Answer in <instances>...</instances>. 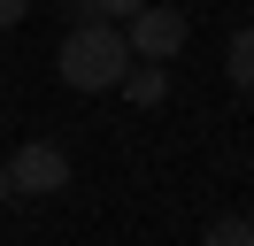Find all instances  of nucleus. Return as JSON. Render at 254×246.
Instances as JSON below:
<instances>
[{
	"label": "nucleus",
	"mask_w": 254,
	"mask_h": 246,
	"mask_svg": "<svg viewBox=\"0 0 254 246\" xmlns=\"http://www.w3.org/2000/svg\"><path fill=\"white\" fill-rule=\"evenodd\" d=\"M54 69H62L69 92H116V85H124V69H131L124 23H77V31L62 39V54H54Z\"/></svg>",
	"instance_id": "f257e3e1"
},
{
	"label": "nucleus",
	"mask_w": 254,
	"mask_h": 246,
	"mask_svg": "<svg viewBox=\"0 0 254 246\" xmlns=\"http://www.w3.org/2000/svg\"><path fill=\"white\" fill-rule=\"evenodd\" d=\"M200 246H254V223H247V215H216Z\"/></svg>",
	"instance_id": "423d86ee"
},
{
	"label": "nucleus",
	"mask_w": 254,
	"mask_h": 246,
	"mask_svg": "<svg viewBox=\"0 0 254 246\" xmlns=\"http://www.w3.org/2000/svg\"><path fill=\"white\" fill-rule=\"evenodd\" d=\"M223 69H231V92H254V23H247V31H231Z\"/></svg>",
	"instance_id": "39448f33"
},
{
	"label": "nucleus",
	"mask_w": 254,
	"mask_h": 246,
	"mask_svg": "<svg viewBox=\"0 0 254 246\" xmlns=\"http://www.w3.org/2000/svg\"><path fill=\"white\" fill-rule=\"evenodd\" d=\"M124 39H131V62H177L185 39H192V23H185V8H131Z\"/></svg>",
	"instance_id": "f03ea898"
},
{
	"label": "nucleus",
	"mask_w": 254,
	"mask_h": 246,
	"mask_svg": "<svg viewBox=\"0 0 254 246\" xmlns=\"http://www.w3.org/2000/svg\"><path fill=\"white\" fill-rule=\"evenodd\" d=\"M8 184H16V192H31V200L69 192V154L54 146V138H23V146L8 154Z\"/></svg>",
	"instance_id": "7ed1b4c3"
},
{
	"label": "nucleus",
	"mask_w": 254,
	"mask_h": 246,
	"mask_svg": "<svg viewBox=\"0 0 254 246\" xmlns=\"http://www.w3.org/2000/svg\"><path fill=\"white\" fill-rule=\"evenodd\" d=\"M8 200H16V184H8V162H0V208H8Z\"/></svg>",
	"instance_id": "1a4fd4ad"
},
{
	"label": "nucleus",
	"mask_w": 254,
	"mask_h": 246,
	"mask_svg": "<svg viewBox=\"0 0 254 246\" xmlns=\"http://www.w3.org/2000/svg\"><path fill=\"white\" fill-rule=\"evenodd\" d=\"M124 92H131V100H139V108H154L162 92H170V62H146V69H139V62H131V69H124Z\"/></svg>",
	"instance_id": "20e7f679"
},
{
	"label": "nucleus",
	"mask_w": 254,
	"mask_h": 246,
	"mask_svg": "<svg viewBox=\"0 0 254 246\" xmlns=\"http://www.w3.org/2000/svg\"><path fill=\"white\" fill-rule=\"evenodd\" d=\"M131 8H146V0H85V15H77V23H124Z\"/></svg>",
	"instance_id": "0eeeda50"
},
{
	"label": "nucleus",
	"mask_w": 254,
	"mask_h": 246,
	"mask_svg": "<svg viewBox=\"0 0 254 246\" xmlns=\"http://www.w3.org/2000/svg\"><path fill=\"white\" fill-rule=\"evenodd\" d=\"M23 8H31V0H0V31H16V23H23Z\"/></svg>",
	"instance_id": "6e6552de"
}]
</instances>
